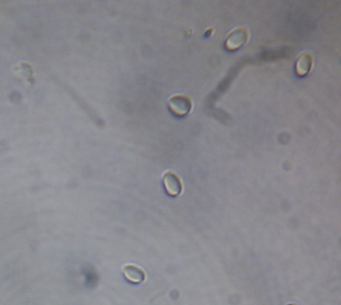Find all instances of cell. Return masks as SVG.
Instances as JSON below:
<instances>
[{"instance_id": "obj_1", "label": "cell", "mask_w": 341, "mask_h": 305, "mask_svg": "<svg viewBox=\"0 0 341 305\" xmlns=\"http://www.w3.org/2000/svg\"><path fill=\"white\" fill-rule=\"evenodd\" d=\"M169 108L175 115L183 117L192 111L193 101L187 95L177 94L169 99Z\"/></svg>"}, {"instance_id": "obj_2", "label": "cell", "mask_w": 341, "mask_h": 305, "mask_svg": "<svg viewBox=\"0 0 341 305\" xmlns=\"http://www.w3.org/2000/svg\"><path fill=\"white\" fill-rule=\"evenodd\" d=\"M250 38V31L246 27H238L233 30L227 40H226V48L229 51H236L243 46Z\"/></svg>"}, {"instance_id": "obj_3", "label": "cell", "mask_w": 341, "mask_h": 305, "mask_svg": "<svg viewBox=\"0 0 341 305\" xmlns=\"http://www.w3.org/2000/svg\"><path fill=\"white\" fill-rule=\"evenodd\" d=\"M163 182L167 194L171 197H177L181 195L183 191L182 179L173 171H168L164 174Z\"/></svg>"}, {"instance_id": "obj_4", "label": "cell", "mask_w": 341, "mask_h": 305, "mask_svg": "<svg viewBox=\"0 0 341 305\" xmlns=\"http://www.w3.org/2000/svg\"><path fill=\"white\" fill-rule=\"evenodd\" d=\"M314 63H315V59H314V55L312 52L306 51L302 53L296 61V66H295L296 74L298 76L307 75L312 71L314 67Z\"/></svg>"}, {"instance_id": "obj_5", "label": "cell", "mask_w": 341, "mask_h": 305, "mask_svg": "<svg viewBox=\"0 0 341 305\" xmlns=\"http://www.w3.org/2000/svg\"><path fill=\"white\" fill-rule=\"evenodd\" d=\"M123 273L126 280L132 283H141L146 279L145 271L134 264H127L123 267Z\"/></svg>"}]
</instances>
